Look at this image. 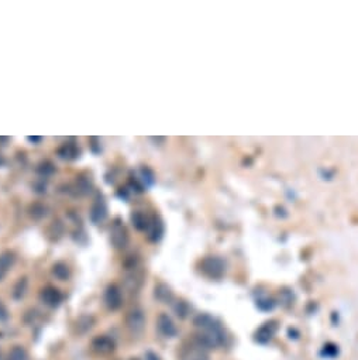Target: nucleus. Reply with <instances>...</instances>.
<instances>
[{"label":"nucleus","instance_id":"1","mask_svg":"<svg viewBox=\"0 0 358 360\" xmlns=\"http://www.w3.org/2000/svg\"><path fill=\"white\" fill-rule=\"evenodd\" d=\"M127 328L130 329L133 334H141L144 327H145V316L141 309H133L127 315L126 319Z\"/></svg>","mask_w":358,"mask_h":360},{"label":"nucleus","instance_id":"2","mask_svg":"<svg viewBox=\"0 0 358 360\" xmlns=\"http://www.w3.org/2000/svg\"><path fill=\"white\" fill-rule=\"evenodd\" d=\"M202 270L205 274H208L209 277H220L224 271V266H223L222 260L216 259V257H208L202 262Z\"/></svg>","mask_w":358,"mask_h":360},{"label":"nucleus","instance_id":"3","mask_svg":"<svg viewBox=\"0 0 358 360\" xmlns=\"http://www.w3.org/2000/svg\"><path fill=\"white\" fill-rule=\"evenodd\" d=\"M41 301L44 302L46 305H48V307L55 308L58 307L61 301H62V294L59 293L57 288L47 287L41 293Z\"/></svg>","mask_w":358,"mask_h":360},{"label":"nucleus","instance_id":"4","mask_svg":"<svg viewBox=\"0 0 358 360\" xmlns=\"http://www.w3.org/2000/svg\"><path fill=\"white\" fill-rule=\"evenodd\" d=\"M92 347L98 352V353L102 354H107L111 353L116 347V343L114 341L109 338V336H98L95 341L92 342Z\"/></svg>","mask_w":358,"mask_h":360},{"label":"nucleus","instance_id":"5","mask_svg":"<svg viewBox=\"0 0 358 360\" xmlns=\"http://www.w3.org/2000/svg\"><path fill=\"white\" fill-rule=\"evenodd\" d=\"M158 331L161 332V335H164L165 338H172L176 335V327L175 323L172 322L168 315H160L158 318Z\"/></svg>","mask_w":358,"mask_h":360},{"label":"nucleus","instance_id":"6","mask_svg":"<svg viewBox=\"0 0 358 360\" xmlns=\"http://www.w3.org/2000/svg\"><path fill=\"white\" fill-rule=\"evenodd\" d=\"M104 300H106V304H107V307L110 308V309H117L122 305V301H123L122 291L116 285H110V287L107 288L106 294H104Z\"/></svg>","mask_w":358,"mask_h":360},{"label":"nucleus","instance_id":"7","mask_svg":"<svg viewBox=\"0 0 358 360\" xmlns=\"http://www.w3.org/2000/svg\"><path fill=\"white\" fill-rule=\"evenodd\" d=\"M111 243L117 247L122 249L126 246L127 243V235H126V229L120 225L118 222H116L113 225V229H111Z\"/></svg>","mask_w":358,"mask_h":360},{"label":"nucleus","instance_id":"8","mask_svg":"<svg viewBox=\"0 0 358 360\" xmlns=\"http://www.w3.org/2000/svg\"><path fill=\"white\" fill-rule=\"evenodd\" d=\"M106 216H107V208H106V205H104L103 201H96L95 202V205L92 206V210H91V218L92 221L95 223H99V222H103L104 219H106Z\"/></svg>","mask_w":358,"mask_h":360},{"label":"nucleus","instance_id":"9","mask_svg":"<svg viewBox=\"0 0 358 360\" xmlns=\"http://www.w3.org/2000/svg\"><path fill=\"white\" fill-rule=\"evenodd\" d=\"M58 156L64 160H75L79 157V149L76 144L66 143L58 150Z\"/></svg>","mask_w":358,"mask_h":360},{"label":"nucleus","instance_id":"10","mask_svg":"<svg viewBox=\"0 0 358 360\" xmlns=\"http://www.w3.org/2000/svg\"><path fill=\"white\" fill-rule=\"evenodd\" d=\"M14 260H16V257H14L13 253H10V251L0 255V280L5 277V274L7 273V270L13 266Z\"/></svg>","mask_w":358,"mask_h":360},{"label":"nucleus","instance_id":"11","mask_svg":"<svg viewBox=\"0 0 358 360\" xmlns=\"http://www.w3.org/2000/svg\"><path fill=\"white\" fill-rule=\"evenodd\" d=\"M195 325L199 329H202V331H210V329L217 327L219 323L212 316H209V315H199V316L195 318Z\"/></svg>","mask_w":358,"mask_h":360},{"label":"nucleus","instance_id":"12","mask_svg":"<svg viewBox=\"0 0 358 360\" xmlns=\"http://www.w3.org/2000/svg\"><path fill=\"white\" fill-rule=\"evenodd\" d=\"M155 297L161 302H165V304H167V302L172 301V291H171L167 285L160 284V285L155 288Z\"/></svg>","mask_w":358,"mask_h":360},{"label":"nucleus","instance_id":"13","mask_svg":"<svg viewBox=\"0 0 358 360\" xmlns=\"http://www.w3.org/2000/svg\"><path fill=\"white\" fill-rule=\"evenodd\" d=\"M52 274L55 275L58 280H66V278H69V269H68V266L66 264H64V263H57L54 267H52Z\"/></svg>","mask_w":358,"mask_h":360},{"label":"nucleus","instance_id":"14","mask_svg":"<svg viewBox=\"0 0 358 360\" xmlns=\"http://www.w3.org/2000/svg\"><path fill=\"white\" fill-rule=\"evenodd\" d=\"M131 222H133V225H134L138 230H143L145 229V228H148V221H147V218H145L141 212H134V213L131 215Z\"/></svg>","mask_w":358,"mask_h":360},{"label":"nucleus","instance_id":"15","mask_svg":"<svg viewBox=\"0 0 358 360\" xmlns=\"http://www.w3.org/2000/svg\"><path fill=\"white\" fill-rule=\"evenodd\" d=\"M148 232H150V239L151 240H158L161 237V233H163V226L161 223L158 222L156 219H154L152 222L148 223Z\"/></svg>","mask_w":358,"mask_h":360},{"label":"nucleus","instance_id":"16","mask_svg":"<svg viewBox=\"0 0 358 360\" xmlns=\"http://www.w3.org/2000/svg\"><path fill=\"white\" fill-rule=\"evenodd\" d=\"M183 360H208V356L205 354V350L196 346V349H190L186 356H183Z\"/></svg>","mask_w":358,"mask_h":360},{"label":"nucleus","instance_id":"17","mask_svg":"<svg viewBox=\"0 0 358 360\" xmlns=\"http://www.w3.org/2000/svg\"><path fill=\"white\" fill-rule=\"evenodd\" d=\"M9 360H28V356L23 347L14 346L9 353Z\"/></svg>","mask_w":358,"mask_h":360},{"label":"nucleus","instance_id":"18","mask_svg":"<svg viewBox=\"0 0 358 360\" xmlns=\"http://www.w3.org/2000/svg\"><path fill=\"white\" fill-rule=\"evenodd\" d=\"M26 290H27V278H20L19 282L16 284V287H14V298H21L23 295L26 294Z\"/></svg>","mask_w":358,"mask_h":360},{"label":"nucleus","instance_id":"19","mask_svg":"<svg viewBox=\"0 0 358 360\" xmlns=\"http://www.w3.org/2000/svg\"><path fill=\"white\" fill-rule=\"evenodd\" d=\"M273 332H275V328L269 329V323H268L267 327L261 328L260 332L257 334V336H258V339H260L261 342H267V341H269L271 338H272Z\"/></svg>","mask_w":358,"mask_h":360},{"label":"nucleus","instance_id":"20","mask_svg":"<svg viewBox=\"0 0 358 360\" xmlns=\"http://www.w3.org/2000/svg\"><path fill=\"white\" fill-rule=\"evenodd\" d=\"M175 312L178 316L185 318V316H186L189 312V307L186 305V302H183V301L178 302V304H176V307H175Z\"/></svg>","mask_w":358,"mask_h":360},{"label":"nucleus","instance_id":"21","mask_svg":"<svg viewBox=\"0 0 358 360\" xmlns=\"http://www.w3.org/2000/svg\"><path fill=\"white\" fill-rule=\"evenodd\" d=\"M39 174H43V175H50V174H52L54 172V167H52L51 163H44L39 165Z\"/></svg>","mask_w":358,"mask_h":360},{"label":"nucleus","instance_id":"22","mask_svg":"<svg viewBox=\"0 0 358 360\" xmlns=\"http://www.w3.org/2000/svg\"><path fill=\"white\" fill-rule=\"evenodd\" d=\"M141 172H143L144 181H147L148 184H152V181H154V179H152V172H151L150 170H147V168L141 171Z\"/></svg>","mask_w":358,"mask_h":360},{"label":"nucleus","instance_id":"23","mask_svg":"<svg viewBox=\"0 0 358 360\" xmlns=\"http://www.w3.org/2000/svg\"><path fill=\"white\" fill-rule=\"evenodd\" d=\"M7 318V312L6 309H5V307L2 305V302H0V321H5Z\"/></svg>","mask_w":358,"mask_h":360},{"label":"nucleus","instance_id":"24","mask_svg":"<svg viewBox=\"0 0 358 360\" xmlns=\"http://www.w3.org/2000/svg\"><path fill=\"white\" fill-rule=\"evenodd\" d=\"M147 360H160V357H158L156 354L148 352V353H147Z\"/></svg>","mask_w":358,"mask_h":360},{"label":"nucleus","instance_id":"25","mask_svg":"<svg viewBox=\"0 0 358 360\" xmlns=\"http://www.w3.org/2000/svg\"><path fill=\"white\" fill-rule=\"evenodd\" d=\"M27 140L31 141V143H39V141H41V137H27Z\"/></svg>","mask_w":358,"mask_h":360},{"label":"nucleus","instance_id":"26","mask_svg":"<svg viewBox=\"0 0 358 360\" xmlns=\"http://www.w3.org/2000/svg\"><path fill=\"white\" fill-rule=\"evenodd\" d=\"M0 141H2V143H5V141H7V138L6 137H0Z\"/></svg>","mask_w":358,"mask_h":360}]
</instances>
